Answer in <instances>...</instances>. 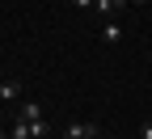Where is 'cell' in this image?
Listing matches in <instances>:
<instances>
[{
    "label": "cell",
    "mask_w": 152,
    "mask_h": 139,
    "mask_svg": "<svg viewBox=\"0 0 152 139\" xmlns=\"http://www.w3.org/2000/svg\"><path fill=\"white\" fill-rule=\"evenodd\" d=\"M131 4H144V0H131Z\"/></svg>",
    "instance_id": "7"
},
{
    "label": "cell",
    "mask_w": 152,
    "mask_h": 139,
    "mask_svg": "<svg viewBox=\"0 0 152 139\" xmlns=\"http://www.w3.org/2000/svg\"><path fill=\"white\" fill-rule=\"evenodd\" d=\"M0 101H4V97H0Z\"/></svg>",
    "instance_id": "10"
},
{
    "label": "cell",
    "mask_w": 152,
    "mask_h": 139,
    "mask_svg": "<svg viewBox=\"0 0 152 139\" xmlns=\"http://www.w3.org/2000/svg\"><path fill=\"white\" fill-rule=\"evenodd\" d=\"M135 135H140V139H152V122H144V127H140Z\"/></svg>",
    "instance_id": "6"
},
{
    "label": "cell",
    "mask_w": 152,
    "mask_h": 139,
    "mask_svg": "<svg viewBox=\"0 0 152 139\" xmlns=\"http://www.w3.org/2000/svg\"><path fill=\"white\" fill-rule=\"evenodd\" d=\"M97 135H102V127H97V122H80V118H76V122H68V127H64V135H59V139H97Z\"/></svg>",
    "instance_id": "1"
},
{
    "label": "cell",
    "mask_w": 152,
    "mask_h": 139,
    "mask_svg": "<svg viewBox=\"0 0 152 139\" xmlns=\"http://www.w3.org/2000/svg\"><path fill=\"white\" fill-rule=\"evenodd\" d=\"M127 139H140V135H127Z\"/></svg>",
    "instance_id": "8"
},
{
    "label": "cell",
    "mask_w": 152,
    "mask_h": 139,
    "mask_svg": "<svg viewBox=\"0 0 152 139\" xmlns=\"http://www.w3.org/2000/svg\"><path fill=\"white\" fill-rule=\"evenodd\" d=\"M68 4H72V9H93L97 0H68Z\"/></svg>",
    "instance_id": "5"
},
{
    "label": "cell",
    "mask_w": 152,
    "mask_h": 139,
    "mask_svg": "<svg viewBox=\"0 0 152 139\" xmlns=\"http://www.w3.org/2000/svg\"><path fill=\"white\" fill-rule=\"evenodd\" d=\"M127 4H131V0H97L93 9H97L102 17H114V13H118V9H127Z\"/></svg>",
    "instance_id": "3"
},
{
    "label": "cell",
    "mask_w": 152,
    "mask_h": 139,
    "mask_svg": "<svg viewBox=\"0 0 152 139\" xmlns=\"http://www.w3.org/2000/svg\"><path fill=\"white\" fill-rule=\"evenodd\" d=\"M21 118H26V122H38V118H42V110H38V101H26V106H21Z\"/></svg>",
    "instance_id": "4"
},
{
    "label": "cell",
    "mask_w": 152,
    "mask_h": 139,
    "mask_svg": "<svg viewBox=\"0 0 152 139\" xmlns=\"http://www.w3.org/2000/svg\"><path fill=\"white\" fill-rule=\"evenodd\" d=\"M0 127H4V118H0Z\"/></svg>",
    "instance_id": "9"
},
{
    "label": "cell",
    "mask_w": 152,
    "mask_h": 139,
    "mask_svg": "<svg viewBox=\"0 0 152 139\" xmlns=\"http://www.w3.org/2000/svg\"><path fill=\"white\" fill-rule=\"evenodd\" d=\"M118 38H123V25L114 21V17H106V25H102V42H106V47H114Z\"/></svg>",
    "instance_id": "2"
}]
</instances>
